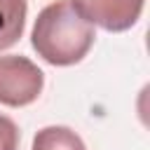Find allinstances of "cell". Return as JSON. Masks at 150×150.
I'll use <instances>...</instances> for the list:
<instances>
[{"label": "cell", "instance_id": "obj_1", "mask_svg": "<svg viewBox=\"0 0 150 150\" xmlns=\"http://www.w3.org/2000/svg\"><path fill=\"white\" fill-rule=\"evenodd\" d=\"M94 26L73 9L70 0H54L42 7L30 33V45L38 56L59 68L80 63L94 47Z\"/></svg>", "mask_w": 150, "mask_h": 150}, {"label": "cell", "instance_id": "obj_2", "mask_svg": "<svg viewBox=\"0 0 150 150\" xmlns=\"http://www.w3.org/2000/svg\"><path fill=\"white\" fill-rule=\"evenodd\" d=\"M45 89V73L28 56H0V103L7 108H23L40 98Z\"/></svg>", "mask_w": 150, "mask_h": 150}, {"label": "cell", "instance_id": "obj_3", "mask_svg": "<svg viewBox=\"0 0 150 150\" xmlns=\"http://www.w3.org/2000/svg\"><path fill=\"white\" fill-rule=\"evenodd\" d=\"M70 5L87 23L108 33H124L138 23L145 0H70Z\"/></svg>", "mask_w": 150, "mask_h": 150}, {"label": "cell", "instance_id": "obj_4", "mask_svg": "<svg viewBox=\"0 0 150 150\" xmlns=\"http://www.w3.org/2000/svg\"><path fill=\"white\" fill-rule=\"evenodd\" d=\"M28 0H0V52L14 47L26 28Z\"/></svg>", "mask_w": 150, "mask_h": 150}, {"label": "cell", "instance_id": "obj_5", "mask_svg": "<svg viewBox=\"0 0 150 150\" xmlns=\"http://www.w3.org/2000/svg\"><path fill=\"white\" fill-rule=\"evenodd\" d=\"M30 150H87V145L70 127L49 124L33 136Z\"/></svg>", "mask_w": 150, "mask_h": 150}, {"label": "cell", "instance_id": "obj_6", "mask_svg": "<svg viewBox=\"0 0 150 150\" xmlns=\"http://www.w3.org/2000/svg\"><path fill=\"white\" fill-rule=\"evenodd\" d=\"M0 150H19V127L7 115H0Z\"/></svg>", "mask_w": 150, "mask_h": 150}]
</instances>
